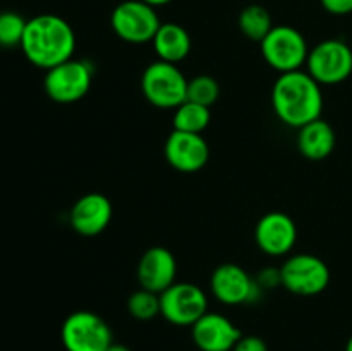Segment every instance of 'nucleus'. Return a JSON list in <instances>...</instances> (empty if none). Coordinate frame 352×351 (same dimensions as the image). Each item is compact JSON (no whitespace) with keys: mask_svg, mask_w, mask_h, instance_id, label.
Here are the masks:
<instances>
[{"mask_svg":"<svg viewBox=\"0 0 352 351\" xmlns=\"http://www.w3.org/2000/svg\"><path fill=\"white\" fill-rule=\"evenodd\" d=\"M95 69L88 61L69 58L48 69L43 79L45 93L57 103H74L85 98L93 83Z\"/></svg>","mask_w":352,"mask_h":351,"instance_id":"39448f33","label":"nucleus"},{"mask_svg":"<svg viewBox=\"0 0 352 351\" xmlns=\"http://www.w3.org/2000/svg\"><path fill=\"white\" fill-rule=\"evenodd\" d=\"M208 312L206 292L192 282L175 281L160 292V315L177 327H191Z\"/></svg>","mask_w":352,"mask_h":351,"instance_id":"9d476101","label":"nucleus"},{"mask_svg":"<svg viewBox=\"0 0 352 351\" xmlns=\"http://www.w3.org/2000/svg\"><path fill=\"white\" fill-rule=\"evenodd\" d=\"M306 71L322 86L340 85L352 74V48L337 38L320 41L309 50Z\"/></svg>","mask_w":352,"mask_h":351,"instance_id":"6e6552de","label":"nucleus"},{"mask_svg":"<svg viewBox=\"0 0 352 351\" xmlns=\"http://www.w3.org/2000/svg\"><path fill=\"white\" fill-rule=\"evenodd\" d=\"M105 351H133L131 348H127L126 344H117V343H112L109 348H107Z\"/></svg>","mask_w":352,"mask_h":351,"instance_id":"bb28decb","label":"nucleus"},{"mask_svg":"<svg viewBox=\"0 0 352 351\" xmlns=\"http://www.w3.org/2000/svg\"><path fill=\"white\" fill-rule=\"evenodd\" d=\"M256 282L260 284L261 289H270L275 288V286H282V279H280V268H274V267H267L260 272L258 275Z\"/></svg>","mask_w":352,"mask_h":351,"instance_id":"393cba45","label":"nucleus"},{"mask_svg":"<svg viewBox=\"0 0 352 351\" xmlns=\"http://www.w3.org/2000/svg\"><path fill=\"white\" fill-rule=\"evenodd\" d=\"M282 286L292 295L316 296L330 284V268L311 253L291 255L280 267Z\"/></svg>","mask_w":352,"mask_h":351,"instance_id":"1a4fd4ad","label":"nucleus"},{"mask_svg":"<svg viewBox=\"0 0 352 351\" xmlns=\"http://www.w3.org/2000/svg\"><path fill=\"white\" fill-rule=\"evenodd\" d=\"M141 92L153 107L177 109L188 98V78L177 64L155 61L143 71Z\"/></svg>","mask_w":352,"mask_h":351,"instance_id":"7ed1b4c3","label":"nucleus"},{"mask_svg":"<svg viewBox=\"0 0 352 351\" xmlns=\"http://www.w3.org/2000/svg\"><path fill=\"white\" fill-rule=\"evenodd\" d=\"M136 277L141 288L160 295L170 288L177 277L175 257L164 246L148 248L138 262Z\"/></svg>","mask_w":352,"mask_h":351,"instance_id":"dca6fc26","label":"nucleus"},{"mask_svg":"<svg viewBox=\"0 0 352 351\" xmlns=\"http://www.w3.org/2000/svg\"><path fill=\"white\" fill-rule=\"evenodd\" d=\"M323 9L333 16H347L352 14V0H320Z\"/></svg>","mask_w":352,"mask_h":351,"instance_id":"a878e982","label":"nucleus"},{"mask_svg":"<svg viewBox=\"0 0 352 351\" xmlns=\"http://www.w3.org/2000/svg\"><path fill=\"white\" fill-rule=\"evenodd\" d=\"M274 112L285 126L302 127L322 117V85L308 71H292L278 76L272 88Z\"/></svg>","mask_w":352,"mask_h":351,"instance_id":"f03ea898","label":"nucleus"},{"mask_svg":"<svg viewBox=\"0 0 352 351\" xmlns=\"http://www.w3.org/2000/svg\"><path fill=\"white\" fill-rule=\"evenodd\" d=\"M336 143V131L322 117L299 127L298 148L302 157H306L308 160H325L329 155H332Z\"/></svg>","mask_w":352,"mask_h":351,"instance_id":"f3484780","label":"nucleus"},{"mask_svg":"<svg viewBox=\"0 0 352 351\" xmlns=\"http://www.w3.org/2000/svg\"><path fill=\"white\" fill-rule=\"evenodd\" d=\"M191 336L199 351H232L243 332L226 315L206 312L191 326Z\"/></svg>","mask_w":352,"mask_h":351,"instance_id":"2eb2a0df","label":"nucleus"},{"mask_svg":"<svg viewBox=\"0 0 352 351\" xmlns=\"http://www.w3.org/2000/svg\"><path fill=\"white\" fill-rule=\"evenodd\" d=\"M26 23L28 21L21 14L12 12V10H3V12H0V47H21L24 30H26Z\"/></svg>","mask_w":352,"mask_h":351,"instance_id":"5701e85b","label":"nucleus"},{"mask_svg":"<svg viewBox=\"0 0 352 351\" xmlns=\"http://www.w3.org/2000/svg\"><path fill=\"white\" fill-rule=\"evenodd\" d=\"M274 28L272 23V16L263 6H258V3H251V6L244 7L239 14V30L241 33L246 38H250L251 41H258L261 43L263 38Z\"/></svg>","mask_w":352,"mask_h":351,"instance_id":"6ab92c4d","label":"nucleus"},{"mask_svg":"<svg viewBox=\"0 0 352 351\" xmlns=\"http://www.w3.org/2000/svg\"><path fill=\"white\" fill-rule=\"evenodd\" d=\"M110 24L113 33L122 41L143 45L153 41L162 23L155 7L150 3L143 0H124L112 10Z\"/></svg>","mask_w":352,"mask_h":351,"instance_id":"423d86ee","label":"nucleus"},{"mask_svg":"<svg viewBox=\"0 0 352 351\" xmlns=\"http://www.w3.org/2000/svg\"><path fill=\"white\" fill-rule=\"evenodd\" d=\"M164 153L170 167L179 172H198L210 158V147L203 134L174 129L165 141Z\"/></svg>","mask_w":352,"mask_h":351,"instance_id":"ddd939ff","label":"nucleus"},{"mask_svg":"<svg viewBox=\"0 0 352 351\" xmlns=\"http://www.w3.org/2000/svg\"><path fill=\"white\" fill-rule=\"evenodd\" d=\"M220 96V85L213 76L199 74L188 79V98L189 102L199 103L203 107H212Z\"/></svg>","mask_w":352,"mask_h":351,"instance_id":"4be33fe9","label":"nucleus"},{"mask_svg":"<svg viewBox=\"0 0 352 351\" xmlns=\"http://www.w3.org/2000/svg\"><path fill=\"white\" fill-rule=\"evenodd\" d=\"M254 241L265 255L285 257L298 241V227L287 213L268 212L254 227Z\"/></svg>","mask_w":352,"mask_h":351,"instance_id":"f8f14e48","label":"nucleus"},{"mask_svg":"<svg viewBox=\"0 0 352 351\" xmlns=\"http://www.w3.org/2000/svg\"><path fill=\"white\" fill-rule=\"evenodd\" d=\"M210 120H212V114L208 107L189 102V100L174 109V129L177 131L201 134L210 126Z\"/></svg>","mask_w":352,"mask_h":351,"instance_id":"aec40b11","label":"nucleus"},{"mask_svg":"<svg viewBox=\"0 0 352 351\" xmlns=\"http://www.w3.org/2000/svg\"><path fill=\"white\" fill-rule=\"evenodd\" d=\"M346 351H352V336L349 337V341H347V346H346Z\"/></svg>","mask_w":352,"mask_h":351,"instance_id":"c85d7f7f","label":"nucleus"},{"mask_svg":"<svg viewBox=\"0 0 352 351\" xmlns=\"http://www.w3.org/2000/svg\"><path fill=\"white\" fill-rule=\"evenodd\" d=\"M265 62L277 72L299 71L308 61V41L305 34L287 24L272 28L260 43Z\"/></svg>","mask_w":352,"mask_h":351,"instance_id":"20e7f679","label":"nucleus"},{"mask_svg":"<svg viewBox=\"0 0 352 351\" xmlns=\"http://www.w3.org/2000/svg\"><path fill=\"white\" fill-rule=\"evenodd\" d=\"M60 339L65 351H105L113 343L109 323L88 310L71 313L64 320Z\"/></svg>","mask_w":352,"mask_h":351,"instance_id":"0eeeda50","label":"nucleus"},{"mask_svg":"<svg viewBox=\"0 0 352 351\" xmlns=\"http://www.w3.org/2000/svg\"><path fill=\"white\" fill-rule=\"evenodd\" d=\"M112 202L102 193H86L76 200L69 212V222L78 234L86 237L98 236L112 220Z\"/></svg>","mask_w":352,"mask_h":351,"instance_id":"4468645a","label":"nucleus"},{"mask_svg":"<svg viewBox=\"0 0 352 351\" xmlns=\"http://www.w3.org/2000/svg\"><path fill=\"white\" fill-rule=\"evenodd\" d=\"M210 289L220 303L229 306L256 301L263 291L256 279L236 264H223L217 267L210 277Z\"/></svg>","mask_w":352,"mask_h":351,"instance_id":"9b49d317","label":"nucleus"},{"mask_svg":"<svg viewBox=\"0 0 352 351\" xmlns=\"http://www.w3.org/2000/svg\"><path fill=\"white\" fill-rule=\"evenodd\" d=\"M21 50L36 67L48 69L72 58L76 34L71 24L55 14H40L26 23Z\"/></svg>","mask_w":352,"mask_h":351,"instance_id":"f257e3e1","label":"nucleus"},{"mask_svg":"<svg viewBox=\"0 0 352 351\" xmlns=\"http://www.w3.org/2000/svg\"><path fill=\"white\" fill-rule=\"evenodd\" d=\"M232 351H268L267 343L258 336H241Z\"/></svg>","mask_w":352,"mask_h":351,"instance_id":"b1692460","label":"nucleus"},{"mask_svg":"<svg viewBox=\"0 0 352 351\" xmlns=\"http://www.w3.org/2000/svg\"><path fill=\"white\" fill-rule=\"evenodd\" d=\"M143 2L150 3V6H153V7H160V6H165V3L172 2V0H143Z\"/></svg>","mask_w":352,"mask_h":351,"instance_id":"cd10ccee","label":"nucleus"},{"mask_svg":"<svg viewBox=\"0 0 352 351\" xmlns=\"http://www.w3.org/2000/svg\"><path fill=\"white\" fill-rule=\"evenodd\" d=\"M153 48L158 61L179 64L191 52V36L188 30L177 23H162L153 38Z\"/></svg>","mask_w":352,"mask_h":351,"instance_id":"a211bd4d","label":"nucleus"},{"mask_svg":"<svg viewBox=\"0 0 352 351\" xmlns=\"http://www.w3.org/2000/svg\"><path fill=\"white\" fill-rule=\"evenodd\" d=\"M127 312L136 320H151L160 315V295L148 289H138L127 299Z\"/></svg>","mask_w":352,"mask_h":351,"instance_id":"412c9836","label":"nucleus"}]
</instances>
